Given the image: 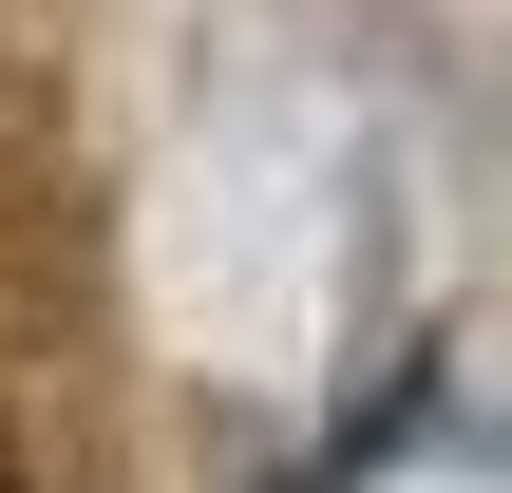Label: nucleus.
Masks as SVG:
<instances>
[{
    "label": "nucleus",
    "mask_w": 512,
    "mask_h": 493,
    "mask_svg": "<svg viewBox=\"0 0 512 493\" xmlns=\"http://www.w3.org/2000/svg\"><path fill=\"white\" fill-rule=\"evenodd\" d=\"M0 493H19V475H0Z\"/></svg>",
    "instance_id": "nucleus-1"
}]
</instances>
